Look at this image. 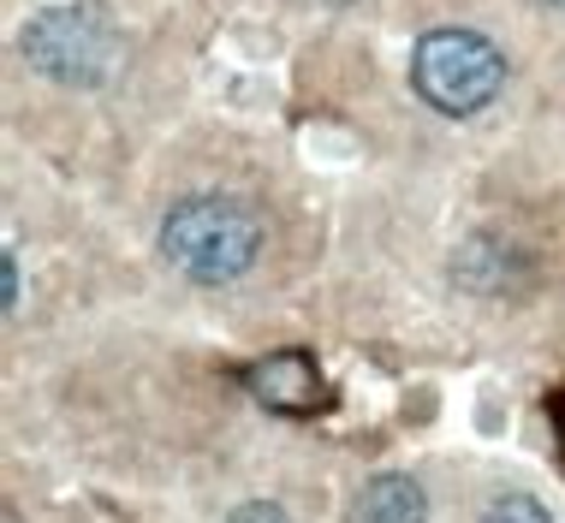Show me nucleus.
Here are the masks:
<instances>
[{
  "label": "nucleus",
  "mask_w": 565,
  "mask_h": 523,
  "mask_svg": "<svg viewBox=\"0 0 565 523\" xmlns=\"http://www.w3.org/2000/svg\"><path fill=\"white\" fill-rule=\"evenodd\" d=\"M429 517V494L411 476H375L358 494V523H423Z\"/></svg>",
  "instance_id": "nucleus-5"
},
{
  "label": "nucleus",
  "mask_w": 565,
  "mask_h": 523,
  "mask_svg": "<svg viewBox=\"0 0 565 523\" xmlns=\"http://www.w3.org/2000/svg\"><path fill=\"white\" fill-rule=\"evenodd\" d=\"M250 393L263 398L268 410H292V417H303V410L322 405V369H316L303 351H274V357H263L250 369Z\"/></svg>",
  "instance_id": "nucleus-4"
},
{
  "label": "nucleus",
  "mask_w": 565,
  "mask_h": 523,
  "mask_svg": "<svg viewBox=\"0 0 565 523\" xmlns=\"http://www.w3.org/2000/svg\"><path fill=\"white\" fill-rule=\"evenodd\" d=\"M482 523H554V517H547V505L530 500V494H500V500H488Z\"/></svg>",
  "instance_id": "nucleus-6"
},
{
  "label": "nucleus",
  "mask_w": 565,
  "mask_h": 523,
  "mask_svg": "<svg viewBox=\"0 0 565 523\" xmlns=\"http://www.w3.org/2000/svg\"><path fill=\"white\" fill-rule=\"evenodd\" d=\"M233 523H292L280 512V505H268V500H250V505H238L233 512Z\"/></svg>",
  "instance_id": "nucleus-7"
},
{
  "label": "nucleus",
  "mask_w": 565,
  "mask_h": 523,
  "mask_svg": "<svg viewBox=\"0 0 565 523\" xmlns=\"http://www.w3.org/2000/svg\"><path fill=\"white\" fill-rule=\"evenodd\" d=\"M256 244H263V226L256 214L233 203V196H185L173 214L161 221V250L179 274L203 286H221V280H238L244 268L256 262Z\"/></svg>",
  "instance_id": "nucleus-1"
},
{
  "label": "nucleus",
  "mask_w": 565,
  "mask_h": 523,
  "mask_svg": "<svg viewBox=\"0 0 565 523\" xmlns=\"http://www.w3.org/2000/svg\"><path fill=\"white\" fill-rule=\"evenodd\" d=\"M554 7H565V0H554Z\"/></svg>",
  "instance_id": "nucleus-9"
},
{
  "label": "nucleus",
  "mask_w": 565,
  "mask_h": 523,
  "mask_svg": "<svg viewBox=\"0 0 565 523\" xmlns=\"http://www.w3.org/2000/svg\"><path fill=\"white\" fill-rule=\"evenodd\" d=\"M0 280H7V310H12V303H19V262L12 256H7V268H0Z\"/></svg>",
  "instance_id": "nucleus-8"
},
{
  "label": "nucleus",
  "mask_w": 565,
  "mask_h": 523,
  "mask_svg": "<svg viewBox=\"0 0 565 523\" xmlns=\"http://www.w3.org/2000/svg\"><path fill=\"white\" fill-rule=\"evenodd\" d=\"M411 84L440 114H477V107L500 96L507 60L477 30H429L417 42V54H411Z\"/></svg>",
  "instance_id": "nucleus-2"
},
{
  "label": "nucleus",
  "mask_w": 565,
  "mask_h": 523,
  "mask_svg": "<svg viewBox=\"0 0 565 523\" xmlns=\"http://www.w3.org/2000/svg\"><path fill=\"white\" fill-rule=\"evenodd\" d=\"M24 60L36 72H49L54 84H102L114 60V24L102 7H49L36 12L24 30Z\"/></svg>",
  "instance_id": "nucleus-3"
}]
</instances>
